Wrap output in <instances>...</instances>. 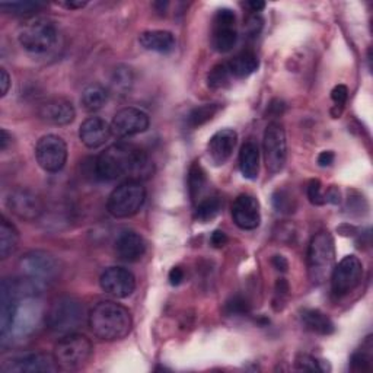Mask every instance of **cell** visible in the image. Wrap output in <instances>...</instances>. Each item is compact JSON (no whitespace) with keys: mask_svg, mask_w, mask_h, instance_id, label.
<instances>
[{"mask_svg":"<svg viewBox=\"0 0 373 373\" xmlns=\"http://www.w3.org/2000/svg\"><path fill=\"white\" fill-rule=\"evenodd\" d=\"M11 142H12V136L4 129L2 130V137H0V149H2V152H5L8 149Z\"/></svg>","mask_w":373,"mask_h":373,"instance_id":"obj_48","label":"cell"},{"mask_svg":"<svg viewBox=\"0 0 373 373\" xmlns=\"http://www.w3.org/2000/svg\"><path fill=\"white\" fill-rule=\"evenodd\" d=\"M111 134V126L101 117H89L79 129L82 143L89 149L101 148Z\"/></svg>","mask_w":373,"mask_h":373,"instance_id":"obj_21","label":"cell"},{"mask_svg":"<svg viewBox=\"0 0 373 373\" xmlns=\"http://www.w3.org/2000/svg\"><path fill=\"white\" fill-rule=\"evenodd\" d=\"M59 37L60 31L56 20L47 16H34L20 27L18 41L25 52L41 56L54 49Z\"/></svg>","mask_w":373,"mask_h":373,"instance_id":"obj_3","label":"cell"},{"mask_svg":"<svg viewBox=\"0 0 373 373\" xmlns=\"http://www.w3.org/2000/svg\"><path fill=\"white\" fill-rule=\"evenodd\" d=\"M249 312V303L245 297L241 295H237L230 297L226 305H225V314L229 316H237V315H245Z\"/></svg>","mask_w":373,"mask_h":373,"instance_id":"obj_36","label":"cell"},{"mask_svg":"<svg viewBox=\"0 0 373 373\" xmlns=\"http://www.w3.org/2000/svg\"><path fill=\"white\" fill-rule=\"evenodd\" d=\"M296 369L299 370H308V372H325L330 370V366L324 360H318L309 355H299L295 360Z\"/></svg>","mask_w":373,"mask_h":373,"instance_id":"obj_35","label":"cell"},{"mask_svg":"<svg viewBox=\"0 0 373 373\" xmlns=\"http://www.w3.org/2000/svg\"><path fill=\"white\" fill-rule=\"evenodd\" d=\"M38 114L40 119L45 123L53 126H67L75 120L76 109L70 101L63 98H54L42 104Z\"/></svg>","mask_w":373,"mask_h":373,"instance_id":"obj_19","label":"cell"},{"mask_svg":"<svg viewBox=\"0 0 373 373\" xmlns=\"http://www.w3.org/2000/svg\"><path fill=\"white\" fill-rule=\"evenodd\" d=\"M18 244L19 233L16 227L5 216H2V222H0V256H2V260L9 259L16 251Z\"/></svg>","mask_w":373,"mask_h":373,"instance_id":"obj_26","label":"cell"},{"mask_svg":"<svg viewBox=\"0 0 373 373\" xmlns=\"http://www.w3.org/2000/svg\"><path fill=\"white\" fill-rule=\"evenodd\" d=\"M89 326L98 338L119 341L130 334L133 319L126 307L112 300H104L90 309Z\"/></svg>","mask_w":373,"mask_h":373,"instance_id":"obj_2","label":"cell"},{"mask_svg":"<svg viewBox=\"0 0 373 373\" xmlns=\"http://www.w3.org/2000/svg\"><path fill=\"white\" fill-rule=\"evenodd\" d=\"M273 204L277 212H282V213H292L295 208L292 196L285 190H277L273 194Z\"/></svg>","mask_w":373,"mask_h":373,"instance_id":"obj_37","label":"cell"},{"mask_svg":"<svg viewBox=\"0 0 373 373\" xmlns=\"http://www.w3.org/2000/svg\"><path fill=\"white\" fill-rule=\"evenodd\" d=\"M98 178L105 181L130 177V179L142 181L153 174V162L146 150L129 143H115L107 148L95 162Z\"/></svg>","mask_w":373,"mask_h":373,"instance_id":"obj_1","label":"cell"},{"mask_svg":"<svg viewBox=\"0 0 373 373\" xmlns=\"http://www.w3.org/2000/svg\"><path fill=\"white\" fill-rule=\"evenodd\" d=\"M150 120L149 115L134 107H127L120 109L114 115L111 122V133L115 137H131L136 134L143 133L149 129Z\"/></svg>","mask_w":373,"mask_h":373,"instance_id":"obj_15","label":"cell"},{"mask_svg":"<svg viewBox=\"0 0 373 373\" xmlns=\"http://www.w3.org/2000/svg\"><path fill=\"white\" fill-rule=\"evenodd\" d=\"M238 142V134L235 130L225 129L218 131L212 138H210L207 152L210 159L215 165H223V163L232 156Z\"/></svg>","mask_w":373,"mask_h":373,"instance_id":"obj_20","label":"cell"},{"mask_svg":"<svg viewBox=\"0 0 373 373\" xmlns=\"http://www.w3.org/2000/svg\"><path fill=\"white\" fill-rule=\"evenodd\" d=\"M101 289L114 297H129L136 289V278L123 267H109L100 277Z\"/></svg>","mask_w":373,"mask_h":373,"instance_id":"obj_16","label":"cell"},{"mask_svg":"<svg viewBox=\"0 0 373 373\" xmlns=\"http://www.w3.org/2000/svg\"><path fill=\"white\" fill-rule=\"evenodd\" d=\"M0 8L8 13L22 16V15H31V13L40 12L41 9L45 8V4L30 2V0H25V2H4V4H0Z\"/></svg>","mask_w":373,"mask_h":373,"instance_id":"obj_34","label":"cell"},{"mask_svg":"<svg viewBox=\"0 0 373 373\" xmlns=\"http://www.w3.org/2000/svg\"><path fill=\"white\" fill-rule=\"evenodd\" d=\"M81 101L86 111H100L108 101V90L100 83H92L83 89Z\"/></svg>","mask_w":373,"mask_h":373,"instance_id":"obj_27","label":"cell"},{"mask_svg":"<svg viewBox=\"0 0 373 373\" xmlns=\"http://www.w3.org/2000/svg\"><path fill=\"white\" fill-rule=\"evenodd\" d=\"M6 206L11 212L22 220H35L44 212L41 197L30 189H15L6 197Z\"/></svg>","mask_w":373,"mask_h":373,"instance_id":"obj_14","label":"cell"},{"mask_svg":"<svg viewBox=\"0 0 373 373\" xmlns=\"http://www.w3.org/2000/svg\"><path fill=\"white\" fill-rule=\"evenodd\" d=\"M308 199L315 206L325 204V194L322 193V185L319 179H311L308 184Z\"/></svg>","mask_w":373,"mask_h":373,"instance_id":"obj_38","label":"cell"},{"mask_svg":"<svg viewBox=\"0 0 373 373\" xmlns=\"http://www.w3.org/2000/svg\"><path fill=\"white\" fill-rule=\"evenodd\" d=\"M263 18L259 13H252L245 23V28L249 37H259L260 31L263 30Z\"/></svg>","mask_w":373,"mask_h":373,"instance_id":"obj_39","label":"cell"},{"mask_svg":"<svg viewBox=\"0 0 373 373\" xmlns=\"http://www.w3.org/2000/svg\"><path fill=\"white\" fill-rule=\"evenodd\" d=\"M19 267L23 277L32 280V282L44 288L54 282L60 274L59 261L54 259V255L45 251L27 252L19 260Z\"/></svg>","mask_w":373,"mask_h":373,"instance_id":"obj_8","label":"cell"},{"mask_svg":"<svg viewBox=\"0 0 373 373\" xmlns=\"http://www.w3.org/2000/svg\"><path fill=\"white\" fill-rule=\"evenodd\" d=\"M370 367H372V341L370 337H367L362 348L357 350V352L352 356V359H350V369L355 372H365V370H370Z\"/></svg>","mask_w":373,"mask_h":373,"instance_id":"obj_32","label":"cell"},{"mask_svg":"<svg viewBox=\"0 0 373 373\" xmlns=\"http://www.w3.org/2000/svg\"><path fill=\"white\" fill-rule=\"evenodd\" d=\"M331 98L336 102V105L343 107L347 102L348 98V89L345 85H337L333 90H331Z\"/></svg>","mask_w":373,"mask_h":373,"instance_id":"obj_40","label":"cell"},{"mask_svg":"<svg viewBox=\"0 0 373 373\" xmlns=\"http://www.w3.org/2000/svg\"><path fill=\"white\" fill-rule=\"evenodd\" d=\"M232 219L242 230H254L261 223L260 203L251 194H241L232 204Z\"/></svg>","mask_w":373,"mask_h":373,"instance_id":"obj_17","label":"cell"},{"mask_svg":"<svg viewBox=\"0 0 373 373\" xmlns=\"http://www.w3.org/2000/svg\"><path fill=\"white\" fill-rule=\"evenodd\" d=\"M271 263H273V266H274V268L276 270H278V271H288V268H289V263H288V260L285 259V256L283 255H274L273 256V260H271Z\"/></svg>","mask_w":373,"mask_h":373,"instance_id":"obj_45","label":"cell"},{"mask_svg":"<svg viewBox=\"0 0 373 373\" xmlns=\"http://www.w3.org/2000/svg\"><path fill=\"white\" fill-rule=\"evenodd\" d=\"M138 42L145 50L160 54L174 52L177 45L175 35L171 31H163V30H152L142 32L138 37Z\"/></svg>","mask_w":373,"mask_h":373,"instance_id":"obj_22","label":"cell"},{"mask_svg":"<svg viewBox=\"0 0 373 373\" xmlns=\"http://www.w3.org/2000/svg\"><path fill=\"white\" fill-rule=\"evenodd\" d=\"M230 79H232V73L227 63H219L208 72L207 85L212 89H222L229 85Z\"/></svg>","mask_w":373,"mask_h":373,"instance_id":"obj_33","label":"cell"},{"mask_svg":"<svg viewBox=\"0 0 373 373\" xmlns=\"http://www.w3.org/2000/svg\"><path fill=\"white\" fill-rule=\"evenodd\" d=\"M227 66L232 73V78L245 79L256 72V69L260 66V60L252 50H244L233 57L227 63Z\"/></svg>","mask_w":373,"mask_h":373,"instance_id":"obj_24","label":"cell"},{"mask_svg":"<svg viewBox=\"0 0 373 373\" xmlns=\"http://www.w3.org/2000/svg\"><path fill=\"white\" fill-rule=\"evenodd\" d=\"M93 345L90 340L82 334H67L56 344L54 359L60 369L79 370L90 360Z\"/></svg>","mask_w":373,"mask_h":373,"instance_id":"obj_7","label":"cell"},{"mask_svg":"<svg viewBox=\"0 0 373 373\" xmlns=\"http://www.w3.org/2000/svg\"><path fill=\"white\" fill-rule=\"evenodd\" d=\"M83 305L70 296L56 299L44 315V322L52 333L67 336L75 333L83 322Z\"/></svg>","mask_w":373,"mask_h":373,"instance_id":"obj_5","label":"cell"},{"mask_svg":"<svg viewBox=\"0 0 373 373\" xmlns=\"http://www.w3.org/2000/svg\"><path fill=\"white\" fill-rule=\"evenodd\" d=\"M325 203H331V204H338L340 203V191L337 186H331V189L325 193Z\"/></svg>","mask_w":373,"mask_h":373,"instance_id":"obj_46","label":"cell"},{"mask_svg":"<svg viewBox=\"0 0 373 373\" xmlns=\"http://www.w3.org/2000/svg\"><path fill=\"white\" fill-rule=\"evenodd\" d=\"M247 6L251 9L252 13H259L266 8L264 2H259V0H252V2H248Z\"/></svg>","mask_w":373,"mask_h":373,"instance_id":"obj_49","label":"cell"},{"mask_svg":"<svg viewBox=\"0 0 373 373\" xmlns=\"http://www.w3.org/2000/svg\"><path fill=\"white\" fill-rule=\"evenodd\" d=\"M266 167L271 174L282 171L288 160V142L283 126L280 123H270L264 131L263 138Z\"/></svg>","mask_w":373,"mask_h":373,"instance_id":"obj_9","label":"cell"},{"mask_svg":"<svg viewBox=\"0 0 373 373\" xmlns=\"http://www.w3.org/2000/svg\"><path fill=\"white\" fill-rule=\"evenodd\" d=\"M220 104H204L193 108L189 115H186V124L191 129H197L206 123H208L213 117L220 111Z\"/></svg>","mask_w":373,"mask_h":373,"instance_id":"obj_30","label":"cell"},{"mask_svg":"<svg viewBox=\"0 0 373 373\" xmlns=\"http://www.w3.org/2000/svg\"><path fill=\"white\" fill-rule=\"evenodd\" d=\"M336 245L330 232L321 230L312 237L308 248V274L314 285H322L333 273Z\"/></svg>","mask_w":373,"mask_h":373,"instance_id":"obj_4","label":"cell"},{"mask_svg":"<svg viewBox=\"0 0 373 373\" xmlns=\"http://www.w3.org/2000/svg\"><path fill=\"white\" fill-rule=\"evenodd\" d=\"M238 40L237 15L229 8L216 12L212 25V45L218 53H227Z\"/></svg>","mask_w":373,"mask_h":373,"instance_id":"obj_13","label":"cell"},{"mask_svg":"<svg viewBox=\"0 0 373 373\" xmlns=\"http://www.w3.org/2000/svg\"><path fill=\"white\" fill-rule=\"evenodd\" d=\"M61 6H64L66 9H82V8L86 6V2H81V0H79V2H75V0L72 2V0H70V2L61 4Z\"/></svg>","mask_w":373,"mask_h":373,"instance_id":"obj_50","label":"cell"},{"mask_svg":"<svg viewBox=\"0 0 373 373\" xmlns=\"http://www.w3.org/2000/svg\"><path fill=\"white\" fill-rule=\"evenodd\" d=\"M182 280H184V270L181 267H174L170 271V283L172 286H178L182 283Z\"/></svg>","mask_w":373,"mask_h":373,"instance_id":"obj_43","label":"cell"},{"mask_svg":"<svg viewBox=\"0 0 373 373\" xmlns=\"http://www.w3.org/2000/svg\"><path fill=\"white\" fill-rule=\"evenodd\" d=\"M146 200V190L140 181L127 179L108 197V213L117 219H127L140 212Z\"/></svg>","mask_w":373,"mask_h":373,"instance_id":"obj_6","label":"cell"},{"mask_svg":"<svg viewBox=\"0 0 373 373\" xmlns=\"http://www.w3.org/2000/svg\"><path fill=\"white\" fill-rule=\"evenodd\" d=\"M276 292H277V295H280V296L288 295V292H289V283L286 282L285 278H278V280H277Z\"/></svg>","mask_w":373,"mask_h":373,"instance_id":"obj_47","label":"cell"},{"mask_svg":"<svg viewBox=\"0 0 373 373\" xmlns=\"http://www.w3.org/2000/svg\"><path fill=\"white\" fill-rule=\"evenodd\" d=\"M206 190H207L206 171L200 165V162H194L189 171V191L191 201L197 204L201 199H204L203 194Z\"/></svg>","mask_w":373,"mask_h":373,"instance_id":"obj_28","label":"cell"},{"mask_svg":"<svg viewBox=\"0 0 373 373\" xmlns=\"http://www.w3.org/2000/svg\"><path fill=\"white\" fill-rule=\"evenodd\" d=\"M363 264L356 255H345L334 266L331 273V289L337 297L353 292L362 282Z\"/></svg>","mask_w":373,"mask_h":373,"instance_id":"obj_11","label":"cell"},{"mask_svg":"<svg viewBox=\"0 0 373 373\" xmlns=\"http://www.w3.org/2000/svg\"><path fill=\"white\" fill-rule=\"evenodd\" d=\"M302 322L305 325V328L319 334V336H330L336 331L334 322L328 315L318 309H305L302 312Z\"/></svg>","mask_w":373,"mask_h":373,"instance_id":"obj_25","label":"cell"},{"mask_svg":"<svg viewBox=\"0 0 373 373\" xmlns=\"http://www.w3.org/2000/svg\"><path fill=\"white\" fill-rule=\"evenodd\" d=\"M0 86H2V97H5L9 90V86H11V76L6 72V69H4V67L0 69Z\"/></svg>","mask_w":373,"mask_h":373,"instance_id":"obj_44","label":"cell"},{"mask_svg":"<svg viewBox=\"0 0 373 373\" xmlns=\"http://www.w3.org/2000/svg\"><path fill=\"white\" fill-rule=\"evenodd\" d=\"M223 203L219 197H204L196 204V219L201 223H207L219 216Z\"/></svg>","mask_w":373,"mask_h":373,"instance_id":"obj_29","label":"cell"},{"mask_svg":"<svg viewBox=\"0 0 373 373\" xmlns=\"http://www.w3.org/2000/svg\"><path fill=\"white\" fill-rule=\"evenodd\" d=\"M336 159V155L334 152L331 150H325V152H321L319 156H318V165L322 167V168H326V167H330L333 165V162Z\"/></svg>","mask_w":373,"mask_h":373,"instance_id":"obj_42","label":"cell"},{"mask_svg":"<svg viewBox=\"0 0 373 373\" xmlns=\"http://www.w3.org/2000/svg\"><path fill=\"white\" fill-rule=\"evenodd\" d=\"M67 145L57 134L42 136L37 142L35 158L45 172L56 174L61 171L67 162Z\"/></svg>","mask_w":373,"mask_h":373,"instance_id":"obj_10","label":"cell"},{"mask_svg":"<svg viewBox=\"0 0 373 373\" xmlns=\"http://www.w3.org/2000/svg\"><path fill=\"white\" fill-rule=\"evenodd\" d=\"M210 242L215 248H222L227 244V235L223 230H215L212 233V238H210Z\"/></svg>","mask_w":373,"mask_h":373,"instance_id":"obj_41","label":"cell"},{"mask_svg":"<svg viewBox=\"0 0 373 373\" xmlns=\"http://www.w3.org/2000/svg\"><path fill=\"white\" fill-rule=\"evenodd\" d=\"M59 369L54 356L41 352L15 355L2 362V370L6 373H53Z\"/></svg>","mask_w":373,"mask_h":373,"instance_id":"obj_12","label":"cell"},{"mask_svg":"<svg viewBox=\"0 0 373 373\" xmlns=\"http://www.w3.org/2000/svg\"><path fill=\"white\" fill-rule=\"evenodd\" d=\"M241 172L248 179H255L260 174V149L252 140H248L239 152Z\"/></svg>","mask_w":373,"mask_h":373,"instance_id":"obj_23","label":"cell"},{"mask_svg":"<svg viewBox=\"0 0 373 373\" xmlns=\"http://www.w3.org/2000/svg\"><path fill=\"white\" fill-rule=\"evenodd\" d=\"M115 252L122 261L137 263L146 252V242L140 233L123 230L115 239Z\"/></svg>","mask_w":373,"mask_h":373,"instance_id":"obj_18","label":"cell"},{"mask_svg":"<svg viewBox=\"0 0 373 373\" xmlns=\"http://www.w3.org/2000/svg\"><path fill=\"white\" fill-rule=\"evenodd\" d=\"M133 83H134V73L129 66L122 64L119 67H115L111 78V86L114 92L124 95V93L130 92Z\"/></svg>","mask_w":373,"mask_h":373,"instance_id":"obj_31","label":"cell"}]
</instances>
